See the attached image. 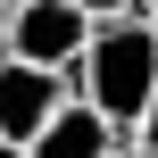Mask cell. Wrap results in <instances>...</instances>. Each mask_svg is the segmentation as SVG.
I'll return each mask as SVG.
<instances>
[{"mask_svg":"<svg viewBox=\"0 0 158 158\" xmlns=\"http://www.w3.org/2000/svg\"><path fill=\"white\" fill-rule=\"evenodd\" d=\"M150 92H158V25L142 17V8L92 25V42H83V58H75V100H92V108L133 142Z\"/></svg>","mask_w":158,"mask_h":158,"instance_id":"cell-1","label":"cell"},{"mask_svg":"<svg viewBox=\"0 0 158 158\" xmlns=\"http://www.w3.org/2000/svg\"><path fill=\"white\" fill-rule=\"evenodd\" d=\"M83 42H92V17H83L75 0H8V33H0V50H8V58L67 67V75H75Z\"/></svg>","mask_w":158,"mask_h":158,"instance_id":"cell-2","label":"cell"},{"mask_svg":"<svg viewBox=\"0 0 158 158\" xmlns=\"http://www.w3.org/2000/svg\"><path fill=\"white\" fill-rule=\"evenodd\" d=\"M67 100H75V75L67 67H33V58H8L0 50V142L8 150H25Z\"/></svg>","mask_w":158,"mask_h":158,"instance_id":"cell-3","label":"cell"},{"mask_svg":"<svg viewBox=\"0 0 158 158\" xmlns=\"http://www.w3.org/2000/svg\"><path fill=\"white\" fill-rule=\"evenodd\" d=\"M117 150H125V133H117L92 100H67V108H58L17 158H117Z\"/></svg>","mask_w":158,"mask_h":158,"instance_id":"cell-4","label":"cell"},{"mask_svg":"<svg viewBox=\"0 0 158 158\" xmlns=\"http://www.w3.org/2000/svg\"><path fill=\"white\" fill-rule=\"evenodd\" d=\"M133 150L158 158V92H150V108H142V125H133Z\"/></svg>","mask_w":158,"mask_h":158,"instance_id":"cell-5","label":"cell"},{"mask_svg":"<svg viewBox=\"0 0 158 158\" xmlns=\"http://www.w3.org/2000/svg\"><path fill=\"white\" fill-rule=\"evenodd\" d=\"M75 8H83V17H92V25H108V17H133V8H142V0H75Z\"/></svg>","mask_w":158,"mask_h":158,"instance_id":"cell-6","label":"cell"},{"mask_svg":"<svg viewBox=\"0 0 158 158\" xmlns=\"http://www.w3.org/2000/svg\"><path fill=\"white\" fill-rule=\"evenodd\" d=\"M142 17H150V25H158V0H142Z\"/></svg>","mask_w":158,"mask_h":158,"instance_id":"cell-7","label":"cell"},{"mask_svg":"<svg viewBox=\"0 0 158 158\" xmlns=\"http://www.w3.org/2000/svg\"><path fill=\"white\" fill-rule=\"evenodd\" d=\"M117 158H142V150H133V142H125V150H117Z\"/></svg>","mask_w":158,"mask_h":158,"instance_id":"cell-8","label":"cell"},{"mask_svg":"<svg viewBox=\"0 0 158 158\" xmlns=\"http://www.w3.org/2000/svg\"><path fill=\"white\" fill-rule=\"evenodd\" d=\"M0 33H8V8H0Z\"/></svg>","mask_w":158,"mask_h":158,"instance_id":"cell-9","label":"cell"},{"mask_svg":"<svg viewBox=\"0 0 158 158\" xmlns=\"http://www.w3.org/2000/svg\"><path fill=\"white\" fill-rule=\"evenodd\" d=\"M0 158H17V150H8V142H0Z\"/></svg>","mask_w":158,"mask_h":158,"instance_id":"cell-10","label":"cell"},{"mask_svg":"<svg viewBox=\"0 0 158 158\" xmlns=\"http://www.w3.org/2000/svg\"><path fill=\"white\" fill-rule=\"evenodd\" d=\"M0 8H8V0H0Z\"/></svg>","mask_w":158,"mask_h":158,"instance_id":"cell-11","label":"cell"}]
</instances>
